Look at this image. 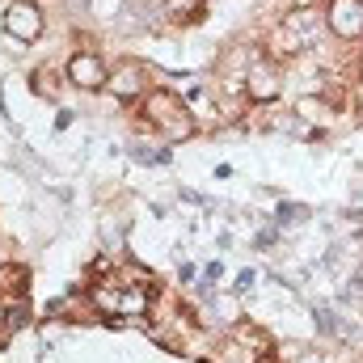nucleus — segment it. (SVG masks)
<instances>
[{"label": "nucleus", "instance_id": "2eb2a0df", "mask_svg": "<svg viewBox=\"0 0 363 363\" xmlns=\"http://www.w3.org/2000/svg\"><path fill=\"white\" fill-rule=\"evenodd\" d=\"M0 330H4V308H0Z\"/></svg>", "mask_w": 363, "mask_h": 363}, {"label": "nucleus", "instance_id": "423d86ee", "mask_svg": "<svg viewBox=\"0 0 363 363\" xmlns=\"http://www.w3.org/2000/svg\"><path fill=\"white\" fill-rule=\"evenodd\" d=\"M114 97H123V101H131V97H144L148 93V72H144V64H135V60H123V64H114V72H110V81H106Z\"/></svg>", "mask_w": 363, "mask_h": 363}, {"label": "nucleus", "instance_id": "0eeeda50", "mask_svg": "<svg viewBox=\"0 0 363 363\" xmlns=\"http://www.w3.org/2000/svg\"><path fill=\"white\" fill-rule=\"evenodd\" d=\"M279 72H274V64L271 60H250V72H245V93L254 97V101H274L279 97Z\"/></svg>", "mask_w": 363, "mask_h": 363}, {"label": "nucleus", "instance_id": "f8f14e48", "mask_svg": "<svg viewBox=\"0 0 363 363\" xmlns=\"http://www.w3.org/2000/svg\"><path fill=\"white\" fill-rule=\"evenodd\" d=\"M304 216H308V207H300V203L279 207V224H296V220H304Z\"/></svg>", "mask_w": 363, "mask_h": 363}, {"label": "nucleus", "instance_id": "f03ea898", "mask_svg": "<svg viewBox=\"0 0 363 363\" xmlns=\"http://www.w3.org/2000/svg\"><path fill=\"white\" fill-rule=\"evenodd\" d=\"M313 34H317V9L287 13L283 26L274 30V38H271V55H300V51H308Z\"/></svg>", "mask_w": 363, "mask_h": 363}, {"label": "nucleus", "instance_id": "6e6552de", "mask_svg": "<svg viewBox=\"0 0 363 363\" xmlns=\"http://www.w3.org/2000/svg\"><path fill=\"white\" fill-rule=\"evenodd\" d=\"M26 321H30V304H26V296H17V300L4 304V330H0V334L9 338V334H17Z\"/></svg>", "mask_w": 363, "mask_h": 363}, {"label": "nucleus", "instance_id": "ddd939ff", "mask_svg": "<svg viewBox=\"0 0 363 363\" xmlns=\"http://www.w3.org/2000/svg\"><path fill=\"white\" fill-rule=\"evenodd\" d=\"M317 330H321V334H338V321H334L330 308H317Z\"/></svg>", "mask_w": 363, "mask_h": 363}, {"label": "nucleus", "instance_id": "4468645a", "mask_svg": "<svg viewBox=\"0 0 363 363\" xmlns=\"http://www.w3.org/2000/svg\"><path fill=\"white\" fill-rule=\"evenodd\" d=\"M237 287H241V291H250V287H254V271H241V274H237Z\"/></svg>", "mask_w": 363, "mask_h": 363}, {"label": "nucleus", "instance_id": "20e7f679", "mask_svg": "<svg viewBox=\"0 0 363 363\" xmlns=\"http://www.w3.org/2000/svg\"><path fill=\"white\" fill-rule=\"evenodd\" d=\"M325 26L338 38H363V0H330L325 9Z\"/></svg>", "mask_w": 363, "mask_h": 363}, {"label": "nucleus", "instance_id": "dca6fc26", "mask_svg": "<svg viewBox=\"0 0 363 363\" xmlns=\"http://www.w3.org/2000/svg\"><path fill=\"white\" fill-rule=\"evenodd\" d=\"M300 363H317V359H313V355H308V359H300Z\"/></svg>", "mask_w": 363, "mask_h": 363}, {"label": "nucleus", "instance_id": "f257e3e1", "mask_svg": "<svg viewBox=\"0 0 363 363\" xmlns=\"http://www.w3.org/2000/svg\"><path fill=\"white\" fill-rule=\"evenodd\" d=\"M144 114H148V127H157L169 144H174V140H186V135L194 131V118H190L186 101L169 89H148L144 93Z\"/></svg>", "mask_w": 363, "mask_h": 363}, {"label": "nucleus", "instance_id": "9d476101", "mask_svg": "<svg viewBox=\"0 0 363 363\" xmlns=\"http://www.w3.org/2000/svg\"><path fill=\"white\" fill-rule=\"evenodd\" d=\"M34 93H43V97H55V93H60L51 68H38V72H34Z\"/></svg>", "mask_w": 363, "mask_h": 363}, {"label": "nucleus", "instance_id": "9b49d317", "mask_svg": "<svg viewBox=\"0 0 363 363\" xmlns=\"http://www.w3.org/2000/svg\"><path fill=\"white\" fill-rule=\"evenodd\" d=\"M165 9H169V13H186V17H194V13H199V9H203V0H165Z\"/></svg>", "mask_w": 363, "mask_h": 363}, {"label": "nucleus", "instance_id": "1a4fd4ad", "mask_svg": "<svg viewBox=\"0 0 363 363\" xmlns=\"http://www.w3.org/2000/svg\"><path fill=\"white\" fill-rule=\"evenodd\" d=\"M0 291L4 296H26V271L21 267H4L0 271Z\"/></svg>", "mask_w": 363, "mask_h": 363}, {"label": "nucleus", "instance_id": "7ed1b4c3", "mask_svg": "<svg viewBox=\"0 0 363 363\" xmlns=\"http://www.w3.org/2000/svg\"><path fill=\"white\" fill-rule=\"evenodd\" d=\"M4 30H9V38H17V43H34V38L43 34V9H38L34 0H13V4L4 9Z\"/></svg>", "mask_w": 363, "mask_h": 363}, {"label": "nucleus", "instance_id": "39448f33", "mask_svg": "<svg viewBox=\"0 0 363 363\" xmlns=\"http://www.w3.org/2000/svg\"><path fill=\"white\" fill-rule=\"evenodd\" d=\"M68 81H72L77 89H106L110 68H106L93 51H77V55L68 60Z\"/></svg>", "mask_w": 363, "mask_h": 363}]
</instances>
